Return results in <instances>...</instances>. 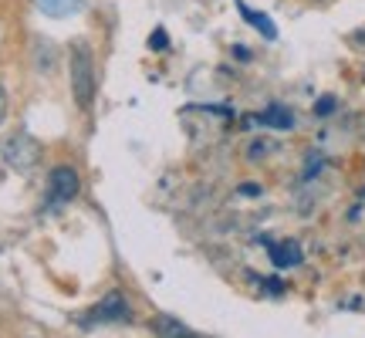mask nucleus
<instances>
[{"mask_svg":"<svg viewBox=\"0 0 365 338\" xmlns=\"http://www.w3.org/2000/svg\"><path fill=\"white\" fill-rule=\"evenodd\" d=\"M125 318H129V308H125L122 295L112 291V295H108V298H105L102 304L88 314V325H98V322H125Z\"/></svg>","mask_w":365,"mask_h":338,"instance_id":"obj_4","label":"nucleus"},{"mask_svg":"<svg viewBox=\"0 0 365 338\" xmlns=\"http://www.w3.org/2000/svg\"><path fill=\"white\" fill-rule=\"evenodd\" d=\"M95 88H98V81H95V61H91L88 44H75V51H71V95L85 112L95 105Z\"/></svg>","mask_w":365,"mask_h":338,"instance_id":"obj_1","label":"nucleus"},{"mask_svg":"<svg viewBox=\"0 0 365 338\" xmlns=\"http://www.w3.org/2000/svg\"><path fill=\"white\" fill-rule=\"evenodd\" d=\"M7 116V95H4V85H0V122Z\"/></svg>","mask_w":365,"mask_h":338,"instance_id":"obj_10","label":"nucleus"},{"mask_svg":"<svg viewBox=\"0 0 365 338\" xmlns=\"http://www.w3.org/2000/svg\"><path fill=\"white\" fill-rule=\"evenodd\" d=\"M41 4V11H48V14H71L75 7H78V0H38Z\"/></svg>","mask_w":365,"mask_h":338,"instance_id":"obj_8","label":"nucleus"},{"mask_svg":"<svg viewBox=\"0 0 365 338\" xmlns=\"http://www.w3.org/2000/svg\"><path fill=\"white\" fill-rule=\"evenodd\" d=\"M153 328H156L163 338H200V335H193L190 328H182L180 322H173V318H153Z\"/></svg>","mask_w":365,"mask_h":338,"instance_id":"obj_5","label":"nucleus"},{"mask_svg":"<svg viewBox=\"0 0 365 338\" xmlns=\"http://www.w3.org/2000/svg\"><path fill=\"white\" fill-rule=\"evenodd\" d=\"M264 122H274V126H291V116H284V112H277V108H271V112L264 116Z\"/></svg>","mask_w":365,"mask_h":338,"instance_id":"obj_9","label":"nucleus"},{"mask_svg":"<svg viewBox=\"0 0 365 338\" xmlns=\"http://www.w3.org/2000/svg\"><path fill=\"white\" fill-rule=\"evenodd\" d=\"M4 159L11 163L14 169H21V173H31V169L38 166L41 159V145L31 139V135H14V139H7L4 143Z\"/></svg>","mask_w":365,"mask_h":338,"instance_id":"obj_2","label":"nucleus"},{"mask_svg":"<svg viewBox=\"0 0 365 338\" xmlns=\"http://www.w3.org/2000/svg\"><path fill=\"white\" fill-rule=\"evenodd\" d=\"M271 257L277 267H287V264H294V260H301V250L294 247V244H287V247H271Z\"/></svg>","mask_w":365,"mask_h":338,"instance_id":"obj_6","label":"nucleus"},{"mask_svg":"<svg viewBox=\"0 0 365 338\" xmlns=\"http://www.w3.org/2000/svg\"><path fill=\"white\" fill-rule=\"evenodd\" d=\"M240 14H244V17H247V21L257 27V31H261L264 38H274V27H271V21H267L264 14H254L250 7H244V4H240Z\"/></svg>","mask_w":365,"mask_h":338,"instance_id":"obj_7","label":"nucleus"},{"mask_svg":"<svg viewBox=\"0 0 365 338\" xmlns=\"http://www.w3.org/2000/svg\"><path fill=\"white\" fill-rule=\"evenodd\" d=\"M78 193V173L68 166H58L51 173V186H48V200H51L54 207L58 203H68V200H75Z\"/></svg>","mask_w":365,"mask_h":338,"instance_id":"obj_3","label":"nucleus"}]
</instances>
